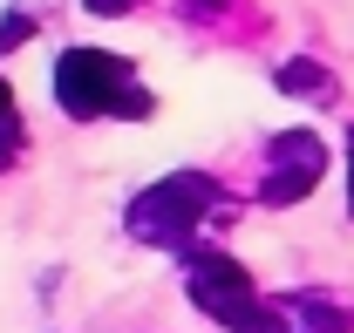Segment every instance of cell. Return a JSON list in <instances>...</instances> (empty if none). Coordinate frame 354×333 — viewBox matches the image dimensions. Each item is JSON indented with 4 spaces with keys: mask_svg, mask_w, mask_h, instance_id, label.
<instances>
[{
    "mask_svg": "<svg viewBox=\"0 0 354 333\" xmlns=\"http://www.w3.org/2000/svg\"><path fill=\"white\" fill-rule=\"evenodd\" d=\"M55 102L75 123H95V116H130V123H143L157 109V95L136 82L130 61L109 55V48H68L55 61Z\"/></svg>",
    "mask_w": 354,
    "mask_h": 333,
    "instance_id": "cell-1",
    "label": "cell"
},
{
    "mask_svg": "<svg viewBox=\"0 0 354 333\" xmlns=\"http://www.w3.org/2000/svg\"><path fill=\"white\" fill-rule=\"evenodd\" d=\"M218 211V184L205 170H177V177H157L150 191L130 198V231L143 245H191V231H205V218Z\"/></svg>",
    "mask_w": 354,
    "mask_h": 333,
    "instance_id": "cell-2",
    "label": "cell"
},
{
    "mask_svg": "<svg viewBox=\"0 0 354 333\" xmlns=\"http://www.w3.org/2000/svg\"><path fill=\"white\" fill-rule=\"evenodd\" d=\"M184 292H191V306L205 313V320H218V327H245V313L259 306V286H252V272L239 265V258H225V251H191L184 258Z\"/></svg>",
    "mask_w": 354,
    "mask_h": 333,
    "instance_id": "cell-3",
    "label": "cell"
},
{
    "mask_svg": "<svg viewBox=\"0 0 354 333\" xmlns=\"http://www.w3.org/2000/svg\"><path fill=\"white\" fill-rule=\"evenodd\" d=\"M327 177V143L313 136V129H279L272 143H266V177H259V204L286 211L313 198V184Z\"/></svg>",
    "mask_w": 354,
    "mask_h": 333,
    "instance_id": "cell-4",
    "label": "cell"
},
{
    "mask_svg": "<svg viewBox=\"0 0 354 333\" xmlns=\"http://www.w3.org/2000/svg\"><path fill=\"white\" fill-rule=\"evenodd\" d=\"M239 333H348V313L327 306V299L293 292V299H259V306L245 313V327H239Z\"/></svg>",
    "mask_w": 354,
    "mask_h": 333,
    "instance_id": "cell-5",
    "label": "cell"
},
{
    "mask_svg": "<svg viewBox=\"0 0 354 333\" xmlns=\"http://www.w3.org/2000/svg\"><path fill=\"white\" fill-rule=\"evenodd\" d=\"M279 88L300 95V102H334V75H327L320 61H286V68H279Z\"/></svg>",
    "mask_w": 354,
    "mask_h": 333,
    "instance_id": "cell-6",
    "label": "cell"
},
{
    "mask_svg": "<svg viewBox=\"0 0 354 333\" xmlns=\"http://www.w3.org/2000/svg\"><path fill=\"white\" fill-rule=\"evenodd\" d=\"M21 143H28L21 116H0V170H14V164H21Z\"/></svg>",
    "mask_w": 354,
    "mask_h": 333,
    "instance_id": "cell-7",
    "label": "cell"
},
{
    "mask_svg": "<svg viewBox=\"0 0 354 333\" xmlns=\"http://www.w3.org/2000/svg\"><path fill=\"white\" fill-rule=\"evenodd\" d=\"M28 35H35V14H7V21H0V55H7V48H21Z\"/></svg>",
    "mask_w": 354,
    "mask_h": 333,
    "instance_id": "cell-8",
    "label": "cell"
},
{
    "mask_svg": "<svg viewBox=\"0 0 354 333\" xmlns=\"http://www.w3.org/2000/svg\"><path fill=\"white\" fill-rule=\"evenodd\" d=\"M88 14H102V21H116V14H130V7H143V0H82Z\"/></svg>",
    "mask_w": 354,
    "mask_h": 333,
    "instance_id": "cell-9",
    "label": "cell"
},
{
    "mask_svg": "<svg viewBox=\"0 0 354 333\" xmlns=\"http://www.w3.org/2000/svg\"><path fill=\"white\" fill-rule=\"evenodd\" d=\"M225 0H184V14H198V21H205V14H218Z\"/></svg>",
    "mask_w": 354,
    "mask_h": 333,
    "instance_id": "cell-10",
    "label": "cell"
},
{
    "mask_svg": "<svg viewBox=\"0 0 354 333\" xmlns=\"http://www.w3.org/2000/svg\"><path fill=\"white\" fill-rule=\"evenodd\" d=\"M348 211H354V129H348Z\"/></svg>",
    "mask_w": 354,
    "mask_h": 333,
    "instance_id": "cell-11",
    "label": "cell"
},
{
    "mask_svg": "<svg viewBox=\"0 0 354 333\" xmlns=\"http://www.w3.org/2000/svg\"><path fill=\"white\" fill-rule=\"evenodd\" d=\"M0 116H14V88L0 82Z\"/></svg>",
    "mask_w": 354,
    "mask_h": 333,
    "instance_id": "cell-12",
    "label": "cell"
}]
</instances>
